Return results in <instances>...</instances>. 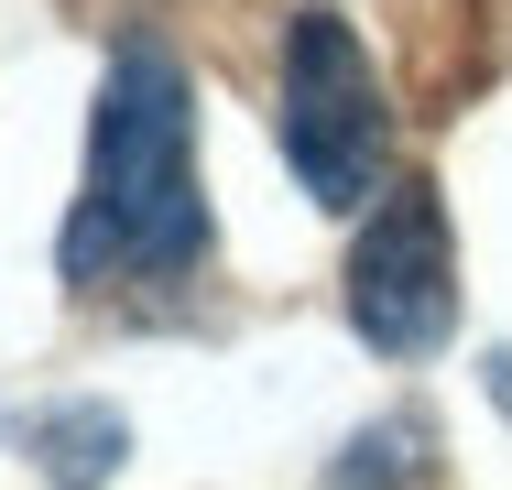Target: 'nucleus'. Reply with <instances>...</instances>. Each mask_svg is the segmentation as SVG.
I'll use <instances>...</instances> for the list:
<instances>
[{"instance_id":"7ed1b4c3","label":"nucleus","mask_w":512,"mask_h":490,"mask_svg":"<svg viewBox=\"0 0 512 490\" xmlns=\"http://www.w3.org/2000/svg\"><path fill=\"white\" fill-rule=\"evenodd\" d=\"M349 327L382 360H425L458 327V240L425 175H404L393 196H371L360 251H349Z\"/></svg>"},{"instance_id":"f257e3e1","label":"nucleus","mask_w":512,"mask_h":490,"mask_svg":"<svg viewBox=\"0 0 512 490\" xmlns=\"http://www.w3.org/2000/svg\"><path fill=\"white\" fill-rule=\"evenodd\" d=\"M207 251V186H197V88L164 44H120L88 120V196L66 218V273H186Z\"/></svg>"},{"instance_id":"f03ea898","label":"nucleus","mask_w":512,"mask_h":490,"mask_svg":"<svg viewBox=\"0 0 512 490\" xmlns=\"http://www.w3.org/2000/svg\"><path fill=\"white\" fill-rule=\"evenodd\" d=\"M284 153H295L316 207H371L382 196L393 109H382V77H371V55L338 11H295V33H284Z\"/></svg>"},{"instance_id":"20e7f679","label":"nucleus","mask_w":512,"mask_h":490,"mask_svg":"<svg viewBox=\"0 0 512 490\" xmlns=\"http://www.w3.org/2000/svg\"><path fill=\"white\" fill-rule=\"evenodd\" d=\"M11 436L55 469V490H99L120 469V447H131L109 403H33V414H11Z\"/></svg>"},{"instance_id":"39448f33","label":"nucleus","mask_w":512,"mask_h":490,"mask_svg":"<svg viewBox=\"0 0 512 490\" xmlns=\"http://www.w3.org/2000/svg\"><path fill=\"white\" fill-rule=\"evenodd\" d=\"M491 392H502V403H512V349H502V360H491Z\"/></svg>"}]
</instances>
